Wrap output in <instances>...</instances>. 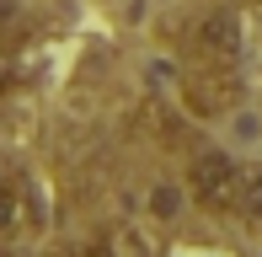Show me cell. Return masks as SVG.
Returning <instances> with one entry per match:
<instances>
[{
    "mask_svg": "<svg viewBox=\"0 0 262 257\" xmlns=\"http://www.w3.org/2000/svg\"><path fill=\"white\" fill-rule=\"evenodd\" d=\"M182 177L204 215L235 220V225L262 220V166H252V161H235L230 150H198Z\"/></svg>",
    "mask_w": 262,
    "mask_h": 257,
    "instance_id": "obj_1",
    "label": "cell"
},
{
    "mask_svg": "<svg viewBox=\"0 0 262 257\" xmlns=\"http://www.w3.org/2000/svg\"><path fill=\"white\" fill-rule=\"evenodd\" d=\"M177 97H182L187 113H198V118H225V113L241 102V75H235V65H220V59H187Z\"/></svg>",
    "mask_w": 262,
    "mask_h": 257,
    "instance_id": "obj_2",
    "label": "cell"
},
{
    "mask_svg": "<svg viewBox=\"0 0 262 257\" xmlns=\"http://www.w3.org/2000/svg\"><path fill=\"white\" fill-rule=\"evenodd\" d=\"M182 54H187V59H220V65L241 59V22H235L230 0L198 11V16L182 27Z\"/></svg>",
    "mask_w": 262,
    "mask_h": 257,
    "instance_id": "obj_3",
    "label": "cell"
},
{
    "mask_svg": "<svg viewBox=\"0 0 262 257\" xmlns=\"http://www.w3.org/2000/svg\"><path fill=\"white\" fill-rule=\"evenodd\" d=\"M75 257H145V241L134 230H102L86 247H75Z\"/></svg>",
    "mask_w": 262,
    "mask_h": 257,
    "instance_id": "obj_4",
    "label": "cell"
},
{
    "mask_svg": "<svg viewBox=\"0 0 262 257\" xmlns=\"http://www.w3.org/2000/svg\"><path fill=\"white\" fill-rule=\"evenodd\" d=\"M21 257H59V252H21Z\"/></svg>",
    "mask_w": 262,
    "mask_h": 257,
    "instance_id": "obj_5",
    "label": "cell"
},
{
    "mask_svg": "<svg viewBox=\"0 0 262 257\" xmlns=\"http://www.w3.org/2000/svg\"><path fill=\"white\" fill-rule=\"evenodd\" d=\"M230 6H262V0H230Z\"/></svg>",
    "mask_w": 262,
    "mask_h": 257,
    "instance_id": "obj_6",
    "label": "cell"
}]
</instances>
